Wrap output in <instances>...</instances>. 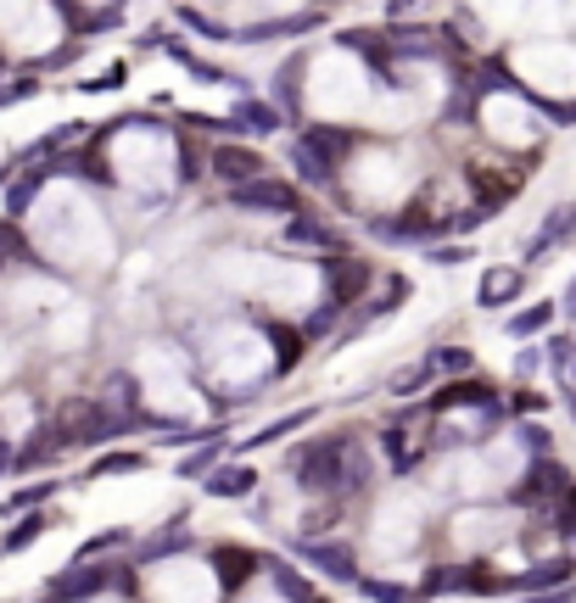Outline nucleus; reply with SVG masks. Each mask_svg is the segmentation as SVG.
I'll use <instances>...</instances> for the list:
<instances>
[{"label": "nucleus", "mask_w": 576, "mask_h": 603, "mask_svg": "<svg viewBox=\"0 0 576 603\" xmlns=\"http://www.w3.org/2000/svg\"><path fill=\"white\" fill-rule=\"evenodd\" d=\"M207 286L213 297H241V302H264L275 313H308L324 297V280L308 257H275L253 246H230L207 257Z\"/></svg>", "instance_id": "f257e3e1"}, {"label": "nucleus", "mask_w": 576, "mask_h": 603, "mask_svg": "<svg viewBox=\"0 0 576 603\" xmlns=\"http://www.w3.org/2000/svg\"><path fill=\"white\" fill-rule=\"evenodd\" d=\"M269 364H275V353H269L264 330L241 324V319H218V324L202 330V375H207V386L253 391L269 375Z\"/></svg>", "instance_id": "f03ea898"}, {"label": "nucleus", "mask_w": 576, "mask_h": 603, "mask_svg": "<svg viewBox=\"0 0 576 603\" xmlns=\"http://www.w3.org/2000/svg\"><path fill=\"white\" fill-rule=\"evenodd\" d=\"M415 185H420V168L403 151H359L342 168V191L364 213H397L408 196H415Z\"/></svg>", "instance_id": "7ed1b4c3"}, {"label": "nucleus", "mask_w": 576, "mask_h": 603, "mask_svg": "<svg viewBox=\"0 0 576 603\" xmlns=\"http://www.w3.org/2000/svg\"><path fill=\"white\" fill-rule=\"evenodd\" d=\"M135 375H140L146 408H157L162 419H202L207 413V397L196 391L191 364L180 353H169L162 341H146V347L135 353Z\"/></svg>", "instance_id": "20e7f679"}, {"label": "nucleus", "mask_w": 576, "mask_h": 603, "mask_svg": "<svg viewBox=\"0 0 576 603\" xmlns=\"http://www.w3.org/2000/svg\"><path fill=\"white\" fill-rule=\"evenodd\" d=\"M113 174L135 196H162L174 191V140L157 123H135L113 140Z\"/></svg>", "instance_id": "39448f33"}, {"label": "nucleus", "mask_w": 576, "mask_h": 603, "mask_svg": "<svg viewBox=\"0 0 576 603\" xmlns=\"http://www.w3.org/2000/svg\"><path fill=\"white\" fill-rule=\"evenodd\" d=\"M56 229L62 235H51V251L62 257L67 269H107L113 263V224L85 202V196H73V202H62V213H56Z\"/></svg>", "instance_id": "423d86ee"}, {"label": "nucleus", "mask_w": 576, "mask_h": 603, "mask_svg": "<svg viewBox=\"0 0 576 603\" xmlns=\"http://www.w3.org/2000/svg\"><path fill=\"white\" fill-rule=\"evenodd\" d=\"M420 526H426V497L415 486H392L370 514V548L381 559H397L420 542Z\"/></svg>", "instance_id": "0eeeda50"}, {"label": "nucleus", "mask_w": 576, "mask_h": 603, "mask_svg": "<svg viewBox=\"0 0 576 603\" xmlns=\"http://www.w3.org/2000/svg\"><path fill=\"white\" fill-rule=\"evenodd\" d=\"M302 107L319 118V123H348L370 107V78L359 62H337V73H319L308 78V90H302Z\"/></svg>", "instance_id": "6e6552de"}, {"label": "nucleus", "mask_w": 576, "mask_h": 603, "mask_svg": "<svg viewBox=\"0 0 576 603\" xmlns=\"http://www.w3.org/2000/svg\"><path fill=\"white\" fill-rule=\"evenodd\" d=\"M481 134L504 151H526V146L543 140V118L521 96H487L481 101Z\"/></svg>", "instance_id": "1a4fd4ad"}, {"label": "nucleus", "mask_w": 576, "mask_h": 603, "mask_svg": "<svg viewBox=\"0 0 576 603\" xmlns=\"http://www.w3.org/2000/svg\"><path fill=\"white\" fill-rule=\"evenodd\" d=\"M151 597L157 603H213V570H202L196 559H174L151 575Z\"/></svg>", "instance_id": "9d476101"}, {"label": "nucleus", "mask_w": 576, "mask_h": 603, "mask_svg": "<svg viewBox=\"0 0 576 603\" xmlns=\"http://www.w3.org/2000/svg\"><path fill=\"white\" fill-rule=\"evenodd\" d=\"M521 78L543 96H576V56L554 51V45H537V51L521 56Z\"/></svg>", "instance_id": "9b49d317"}, {"label": "nucleus", "mask_w": 576, "mask_h": 603, "mask_svg": "<svg viewBox=\"0 0 576 603\" xmlns=\"http://www.w3.org/2000/svg\"><path fill=\"white\" fill-rule=\"evenodd\" d=\"M448 537H454L459 553H476V548L487 553V548H499L510 537V514H499V508H459Z\"/></svg>", "instance_id": "f8f14e48"}, {"label": "nucleus", "mask_w": 576, "mask_h": 603, "mask_svg": "<svg viewBox=\"0 0 576 603\" xmlns=\"http://www.w3.org/2000/svg\"><path fill=\"white\" fill-rule=\"evenodd\" d=\"M241 603H280V597H275V592H246Z\"/></svg>", "instance_id": "ddd939ff"}]
</instances>
